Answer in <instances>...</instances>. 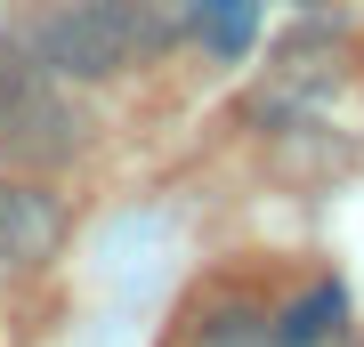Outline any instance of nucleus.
I'll use <instances>...</instances> for the list:
<instances>
[{
  "mask_svg": "<svg viewBox=\"0 0 364 347\" xmlns=\"http://www.w3.org/2000/svg\"><path fill=\"white\" fill-rule=\"evenodd\" d=\"M57 243H65V210H57V194L41 186H0V267H41Z\"/></svg>",
  "mask_w": 364,
  "mask_h": 347,
  "instance_id": "7ed1b4c3",
  "label": "nucleus"
},
{
  "mask_svg": "<svg viewBox=\"0 0 364 347\" xmlns=\"http://www.w3.org/2000/svg\"><path fill=\"white\" fill-rule=\"evenodd\" d=\"M340 315H348V299H340V283H316L308 299H291L284 323H275V347H324L340 331Z\"/></svg>",
  "mask_w": 364,
  "mask_h": 347,
  "instance_id": "20e7f679",
  "label": "nucleus"
},
{
  "mask_svg": "<svg viewBox=\"0 0 364 347\" xmlns=\"http://www.w3.org/2000/svg\"><path fill=\"white\" fill-rule=\"evenodd\" d=\"M81 145V114L57 89V73L41 65L25 40H0V154L25 170H57Z\"/></svg>",
  "mask_w": 364,
  "mask_h": 347,
  "instance_id": "f03ea898",
  "label": "nucleus"
},
{
  "mask_svg": "<svg viewBox=\"0 0 364 347\" xmlns=\"http://www.w3.org/2000/svg\"><path fill=\"white\" fill-rule=\"evenodd\" d=\"M235 331H210V347H275L267 331H251V315H227Z\"/></svg>",
  "mask_w": 364,
  "mask_h": 347,
  "instance_id": "423d86ee",
  "label": "nucleus"
},
{
  "mask_svg": "<svg viewBox=\"0 0 364 347\" xmlns=\"http://www.w3.org/2000/svg\"><path fill=\"white\" fill-rule=\"evenodd\" d=\"M162 40H170V25L154 0H65L25 33V49L57 81H114L130 65H146Z\"/></svg>",
  "mask_w": 364,
  "mask_h": 347,
  "instance_id": "f257e3e1",
  "label": "nucleus"
},
{
  "mask_svg": "<svg viewBox=\"0 0 364 347\" xmlns=\"http://www.w3.org/2000/svg\"><path fill=\"white\" fill-rule=\"evenodd\" d=\"M195 16H203V40L219 57H243L251 33H259V9H251V0H195Z\"/></svg>",
  "mask_w": 364,
  "mask_h": 347,
  "instance_id": "39448f33",
  "label": "nucleus"
}]
</instances>
